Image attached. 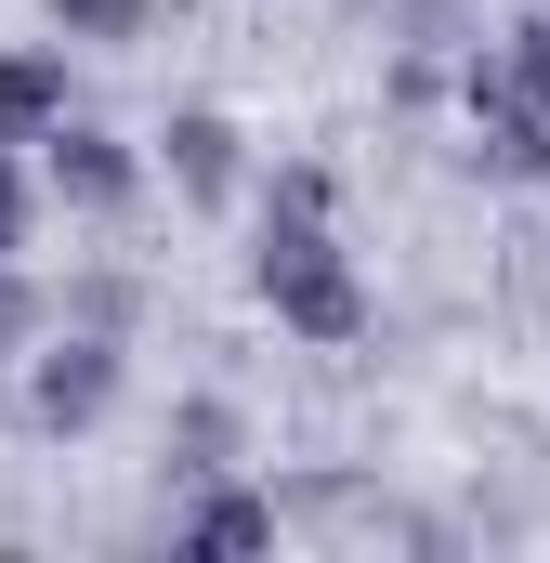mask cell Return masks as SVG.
<instances>
[{"label": "cell", "instance_id": "cell-10", "mask_svg": "<svg viewBox=\"0 0 550 563\" xmlns=\"http://www.w3.org/2000/svg\"><path fill=\"white\" fill-rule=\"evenodd\" d=\"M40 328H53V301H40V288H26L13 263H0V354H26Z\"/></svg>", "mask_w": 550, "mask_h": 563}, {"label": "cell", "instance_id": "cell-7", "mask_svg": "<svg viewBox=\"0 0 550 563\" xmlns=\"http://www.w3.org/2000/svg\"><path fill=\"white\" fill-rule=\"evenodd\" d=\"M66 119V53H0V144Z\"/></svg>", "mask_w": 550, "mask_h": 563}, {"label": "cell", "instance_id": "cell-5", "mask_svg": "<svg viewBox=\"0 0 550 563\" xmlns=\"http://www.w3.org/2000/svg\"><path fill=\"white\" fill-rule=\"evenodd\" d=\"M157 170H170L197 210H223V197L250 184V157H237V119H223V106H184V119L157 132Z\"/></svg>", "mask_w": 550, "mask_h": 563}, {"label": "cell", "instance_id": "cell-8", "mask_svg": "<svg viewBox=\"0 0 550 563\" xmlns=\"http://www.w3.org/2000/svg\"><path fill=\"white\" fill-rule=\"evenodd\" d=\"M53 328H106V341H132V328H144V288L106 263V276H79L66 301H53Z\"/></svg>", "mask_w": 550, "mask_h": 563}, {"label": "cell", "instance_id": "cell-4", "mask_svg": "<svg viewBox=\"0 0 550 563\" xmlns=\"http://www.w3.org/2000/svg\"><path fill=\"white\" fill-rule=\"evenodd\" d=\"M40 144V184L66 197V210H132V184H144V157L119 132H92V119H53V132H26Z\"/></svg>", "mask_w": 550, "mask_h": 563}, {"label": "cell", "instance_id": "cell-1", "mask_svg": "<svg viewBox=\"0 0 550 563\" xmlns=\"http://www.w3.org/2000/svg\"><path fill=\"white\" fill-rule=\"evenodd\" d=\"M250 288L275 301V328H301V341H354V328H367V288H354V263H341L328 210H275V197H263Z\"/></svg>", "mask_w": 550, "mask_h": 563}, {"label": "cell", "instance_id": "cell-12", "mask_svg": "<svg viewBox=\"0 0 550 563\" xmlns=\"http://www.w3.org/2000/svg\"><path fill=\"white\" fill-rule=\"evenodd\" d=\"M26 210H40V197H26V170H13V157H0V263H13V250H26Z\"/></svg>", "mask_w": 550, "mask_h": 563}, {"label": "cell", "instance_id": "cell-3", "mask_svg": "<svg viewBox=\"0 0 550 563\" xmlns=\"http://www.w3.org/2000/svg\"><path fill=\"white\" fill-rule=\"evenodd\" d=\"M170 551H275V485H237V472H197V485H170Z\"/></svg>", "mask_w": 550, "mask_h": 563}, {"label": "cell", "instance_id": "cell-13", "mask_svg": "<svg viewBox=\"0 0 550 563\" xmlns=\"http://www.w3.org/2000/svg\"><path fill=\"white\" fill-rule=\"evenodd\" d=\"M341 13H394V0H341Z\"/></svg>", "mask_w": 550, "mask_h": 563}, {"label": "cell", "instance_id": "cell-11", "mask_svg": "<svg viewBox=\"0 0 550 563\" xmlns=\"http://www.w3.org/2000/svg\"><path fill=\"white\" fill-rule=\"evenodd\" d=\"M53 26H66V40H132L144 0H53Z\"/></svg>", "mask_w": 550, "mask_h": 563}, {"label": "cell", "instance_id": "cell-2", "mask_svg": "<svg viewBox=\"0 0 550 563\" xmlns=\"http://www.w3.org/2000/svg\"><path fill=\"white\" fill-rule=\"evenodd\" d=\"M106 407H119V341H106V328H40L13 420H26V432H92Z\"/></svg>", "mask_w": 550, "mask_h": 563}, {"label": "cell", "instance_id": "cell-6", "mask_svg": "<svg viewBox=\"0 0 550 563\" xmlns=\"http://www.w3.org/2000/svg\"><path fill=\"white\" fill-rule=\"evenodd\" d=\"M237 445H250V420H237V394H184V407H170V432H157L170 485H197V472H237Z\"/></svg>", "mask_w": 550, "mask_h": 563}, {"label": "cell", "instance_id": "cell-9", "mask_svg": "<svg viewBox=\"0 0 550 563\" xmlns=\"http://www.w3.org/2000/svg\"><path fill=\"white\" fill-rule=\"evenodd\" d=\"M512 314H538V328H550V236H538V223L512 236Z\"/></svg>", "mask_w": 550, "mask_h": 563}]
</instances>
